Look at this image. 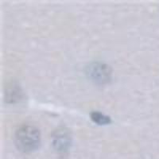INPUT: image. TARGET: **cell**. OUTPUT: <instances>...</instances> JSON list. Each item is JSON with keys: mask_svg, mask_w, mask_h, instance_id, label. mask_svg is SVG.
I'll return each instance as SVG.
<instances>
[{"mask_svg": "<svg viewBox=\"0 0 159 159\" xmlns=\"http://www.w3.org/2000/svg\"><path fill=\"white\" fill-rule=\"evenodd\" d=\"M15 143L20 151L25 153L34 151L39 148L41 143L39 130L29 125L22 126L15 132Z\"/></svg>", "mask_w": 159, "mask_h": 159, "instance_id": "6da1fadb", "label": "cell"}, {"mask_svg": "<svg viewBox=\"0 0 159 159\" xmlns=\"http://www.w3.org/2000/svg\"><path fill=\"white\" fill-rule=\"evenodd\" d=\"M89 74L92 80L97 83L103 84L109 80L111 72L107 65L97 63L89 67Z\"/></svg>", "mask_w": 159, "mask_h": 159, "instance_id": "7a4b0ae2", "label": "cell"}, {"mask_svg": "<svg viewBox=\"0 0 159 159\" xmlns=\"http://www.w3.org/2000/svg\"><path fill=\"white\" fill-rule=\"evenodd\" d=\"M71 139L69 133L64 130H58L53 136L52 145L57 151L65 152L70 147Z\"/></svg>", "mask_w": 159, "mask_h": 159, "instance_id": "3957f363", "label": "cell"}, {"mask_svg": "<svg viewBox=\"0 0 159 159\" xmlns=\"http://www.w3.org/2000/svg\"><path fill=\"white\" fill-rule=\"evenodd\" d=\"M91 119L98 125H107L111 123V119L109 116L99 111H92L90 115Z\"/></svg>", "mask_w": 159, "mask_h": 159, "instance_id": "277c9868", "label": "cell"}]
</instances>
